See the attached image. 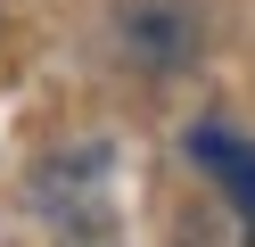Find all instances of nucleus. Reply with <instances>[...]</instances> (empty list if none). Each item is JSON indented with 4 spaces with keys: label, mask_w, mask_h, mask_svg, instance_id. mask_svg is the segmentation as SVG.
Segmentation results:
<instances>
[{
    "label": "nucleus",
    "mask_w": 255,
    "mask_h": 247,
    "mask_svg": "<svg viewBox=\"0 0 255 247\" xmlns=\"http://www.w3.org/2000/svg\"><path fill=\"white\" fill-rule=\"evenodd\" d=\"M189 165L255 223V140H239L231 124H198V132H189Z\"/></svg>",
    "instance_id": "obj_1"
}]
</instances>
